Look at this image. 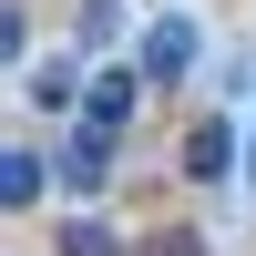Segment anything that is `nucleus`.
Masks as SVG:
<instances>
[{"mask_svg": "<svg viewBox=\"0 0 256 256\" xmlns=\"http://www.w3.org/2000/svg\"><path fill=\"white\" fill-rule=\"evenodd\" d=\"M0 62H10V72H20V62H31V10H20V0H10V10H0Z\"/></svg>", "mask_w": 256, "mask_h": 256, "instance_id": "9", "label": "nucleus"}, {"mask_svg": "<svg viewBox=\"0 0 256 256\" xmlns=\"http://www.w3.org/2000/svg\"><path fill=\"white\" fill-rule=\"evenodd\" d=\"M174 164H184V184H226V174H246V134L226 113H205V123H184Z\"/></svg>", "mask_w": 256, "mask_h": 256, "instance_id": "3", "label": "nucleus"}, {"mask_svg": "<svg viewBox=\"0 0 256 256\" xmlns=\"http://www.w3.org/2000/svg\"><path fill=\"white\" fill-rule=\"evenodd\" d=\"M144 256H205V236H195V226H154V236H144Z\"/></svg>", "mask_w": 256, "mask_h": 256, "instance_id": "10", "label": "nucleus"}, {"mask_svg": "<svg viewBox=\"0 0 256 256\" xmlns=\"http://www.w3.org/2000/svg\"><path fill=\"white\" fill-rule=\"evenodd\" d=\"M52 174H62V195H72V205H102V195H113V174H123V134L72 123V134L52 144Z\"/></svg>", "mask_w": 256, "mask_h": 256, "instance_id": "1", "label": "nucleus"}, {"mask_svg": "<svg viewBox=\"0 0 256 256\" xmlns=\"http://www.w3.org/2000/svg\"><path fill=\"white\" fill-rule=\"evenodd\" d=\"M113 41H123V0H72V52L113 62Z\"/></svg>", "mask_w": 256, "mask_h": 256, "instance_id": "8", "label": "nucleus"}, {"mask_svg": "<svg viewBox=\"0 0 256 256\" xmlns=\"http://www.w3.org/2000/svg\"><path fill=\"white\" fill-rule=\"evenodd\" d=\"M134 113H144V62H92L82 123H92V134H134Z\"/></svg>", "mask_w": 256, "mask_h": 256, "instance_id": "4", "label": "nucleus"}, {"mask_svg": "<svg viewBox=\"0 0 256 256\" xmlns=\"http://www.w3.org/2000/svg\"><path fill=\"white\" fill-rule=\"evenodd\" d=\"M134 62H144V82L205 72V20H195V10H154V20H144V41H134Z\"/></svg>", "mask_w": 256, "mask_h": 256, "instance_id": "2", "label": "nucleus"}, {"mask_svg": "<svg viewBox=\"0 0 256 256\" xmlns=\"http://www.w3.org/2000/svg\"><path fill=\"white\" fill-rule=\"evenodd\" d=\"M52 256H144V236H123L102 205H72V216L52 226Z\"/></svg>", "mask_w": 256, "mask_h": 256, "instance_id": "7", "label": "nucleus"}, {"mask_svg": "<svg viewBox=\"0 0 256 256\" xmlns=\"http://www.w3.org/2000/svg\"><path fill=\"white\" fill-rule=\"evenodd\" d=\"M20 92H31V113H82V92H92V52H52L20 72Z\"/></svg>", "mask_w": 256, "mask_h": 256, "instance_id": "5", "label": "nucleus"}, {"mask_svg": "<svg viewBox=\"0 0 256 256\" xmlns=\"http://www.w3.org/2000/svg\"><path fill=\"white\" fill-rule=\"evenodd\" d=\"M52 184H62V174H52V144H10V154H0V216L20 226Z\"/></svg>", "mask_w": 256, "mask_h": 256, "instance_id": "6", "label": "nucleus"}]
</instances>
